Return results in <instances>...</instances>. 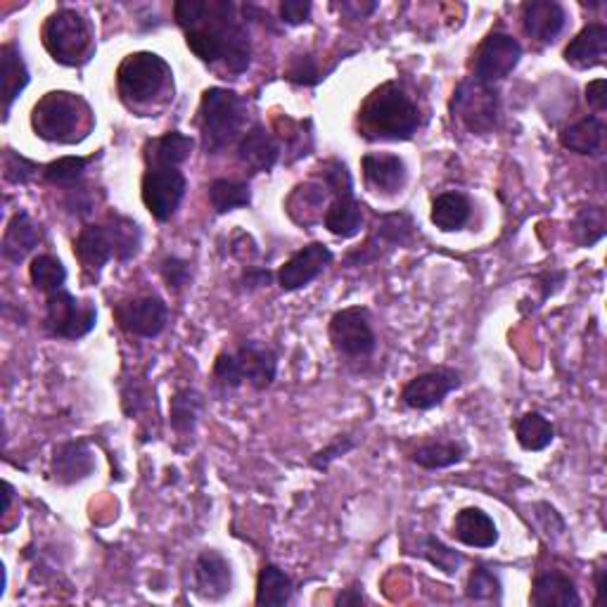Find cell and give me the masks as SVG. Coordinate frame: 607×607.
<instances>
[{
  "mask_svg": "<svg viewBox=\"0 0 607 607\" xmlns=\"http://www.w3.org/2000/svg\"><path fill=\"white\" fill-rule=\"evenodd\" d=\"M465 596L473 603H491V605H501L503 603V584L498 574L487 567V565H477L470 572L468 586H465Z\"/></svg>",
  "mask_w": 607,
  "mask_h": 607,
  "instance_id": "60d3db41",
  "label": "cell"
},
{
  "mask_svg": "<svg viewBox=\"0 0 607 607\" xmlns=\"http://www.w3.org/2000/svg\"><path fill=\"white\" fill-rule=\"evenodd\" d=\"M43 45L62 67H84L96 53V34L79 10L59 8L43 24Z\"/></svg>",
  "mask_w": 607,
  "mask_h": 607,
  "instance_id": "52a82bcc",
  "label": "cell"
},
{
  "mask_svg": "<svg viewBox=\"0 0 607 607\" xmlns=\"http://www.w3.org/2000/svg\"><path fill=\"white\" fill-rule=\"evenodd\" d=\"M567 65L574 69H594L605 65L607 57V26L600 22L586 24L577 36H574L563 53Z\"/></svg>",
  "mask_w": 607,
  "mask_h": 607,
  "instance_id": "d4e9b609",
  "label": "cell"
},
{
  "mask_svg": "<svg viewBox=\"0 0 607 607\" xmlns=\"http://www.w3.org/2000/svg\"><path fill=\"white\" fill-rule=\"evenodd\" d=\"M420 129V110L399 82H384L364 100L359 131L366 140L403 143Z\"/></svg>",
  "mask_w": 607,
  "mask_h": 607,
  "instance_id": "7a4b0ae2",
  "label": "cell"
},
{
  "mask_svg": "<svg viewBox=\"0 0 607 607\" xmlns=\"http://www.w3.org/2000/svg\"><path fill=\"white\" fill-rule=\"evenodd\" d=\"M115 318L119 328L127 330L129 335L154 339L166 328L169 306L158 294H143V297L115 304Z\"/></svg>",
  "mask_w": 607,
  "mask_h": 607,
  "instance_id": "9a60e30c",
  "label": "cell"
},
{
  "mask_svg": "<svg viewBox=\"0 0 607 607\" xmlns=\"http://www.w3.org/2000/svg\"><path fill=\"white\" fill-rule=\"evenodd\" d=\"M328 199H333V193L328 185L316 183V181H306V183L294 185V191L285 199V209L294 224L308 228V226L323 221V205Z\"/></svg>",
  "mask_w": 607,
  "mask_h": 607,
  "instance_id": "484cf974",
  "label": "cell"
},
{
  "mask_svg": "<svg viewBox=\"0 0 607 607\" xmlns=\"http://www.w3.org/2000/svg\"><path fill=\"white\" fill-rule=\"evenodd\" d=\"M460 372L454 368H434L415 376L401 392L403 407L411 411H432L460 387Z\"/></svg>",
  "mask_w": 607,
  "mask_h": 607,
  "instance_id": "2e32d148",
  "label": "cell"
},
{
  "mask_svg": "<svg viewBox=\"0 0 607 607\" xmlns=\"http://www.w3.org/2000/svg\"><path fill=\"white\" fill-rule=\"evenodd\" d=\"M294 582L290 574L273 563H267L259 570L257 577V596L259 607H285L292 603Z\"/></svg>",
  "mask_w": 607,
  "mask_h": 607,
  "instance_id": "d6a6232c",
  "label": "cell"
},
{
  "mask_svg": "<svg viewBox=\"0 0 607 607\" xmlns=\"http://www.w3.org/2000/svg\"><path fill=\"white\" fill-rule=\"evenodd\" d=\"M96 162V158H76V154H69V158H59L51 164L43 166V181L55 185V188L62 191H74L79 188L88 166Z\"/></svg>",
  "mask_w": 607,
  "mask_h": 607,
  "instance_id": "74e56055",
  "label": "cell"
},
{
  "mask_svg": "<svg viewBox=\"0 0 607 607\" xmlns=\"http://www.w3.org/2000/svg\"><path fill=\"white\" fill-rule=\"evenodd\" d=\"M430 219L444 232L460 230L468 226L473 219V202L468 195L460 191H446V193L434 197Z\"/></svg>",
  "mask_w": 607,
  "mask_h": 607,
  "instance_id": "4dcf8cb0",
  "label": "cell"
},
{
  "mask_svg": "<svg viewBox=\"0 0 607 607\" xmlns=\"http://www.w3.org/2000/svg\"><path fill=\"white\" fill-rule=\"evenodd\" d=\"M529 603L536 607H579L582 596L563 572H543L532 584Z\"/></svg>",
  "mask_w": 607,
  "mask_h": 607,
  "instance_id": "f1b7e54d",
  "label": "cell"
},
{
  "mask_svg": "<svg viewBox=\"0 0 607 607\" xmlns=\"http://www.w3.org/2000/svg\"><path fill=\"white\" fill-rule=\"evenodd\" d=\"M328 335L333 349L345 359H368L378 349V335L366 306H347L333 314Z\"/></svg>",
  "mask_w": 607,
  "mask_h": 607,
  "instance_id": "4fadbf2b",
  "label": "cell"
},
{
  "mask_svg": "<svg viewBox=\"0 0 607 607\" xmlns=\"http://www.w3.org/2000/svg\"><path fill=\"white\" fill-rule=\"evenodd\" d=\"M607 214L603 207H582L570 224L572 240L579 247H594L605 238Z\"/></svg>",
  "mask_w": 607,
  "mask_h": 607,
  "instance_id": "ab89813d",
  "label": "cell"
},
{
  "mask_svg": "<svg viewBox=\"0 0 607 607\" xmlns=\"http://www.w3.org/2000/svg\"><path fill=\"white\" fill-rule=\"evenodd\" d=\"M339 10L342 12H349V10H354L356 14H354V20H364L366 18V14H370V12H376L378 10V3H342L339 6Z\"/></svg>",
  "mask_w": 607,
  "mask_h": 607,
  "instance_id": "816d5d0a",
  "label": "cell"
},
{
  "mask_svg": "<svg viewBox=\"0 0 607 607\" xmlns=\"http://www.w3.org/2000/svg\"><path fill=\"white\" fill-rule=\"evenodd\" d=\"M605 121L598 115H588L563 129V133H560V145L574 154H584V158H600L605 152Z\"/></svg>",
  "mask_w": 607,
  "mask_h": 607,
  "instance_id": "83f0119b",
  "label": "cell"
},
{
  "mask_svg": "<svg viewBox=\"0 0 607 607\" xmlns=\"http://www.w3.org/2000/svg\"><path fill=\"white\" fill-rule=\"evenodd\" d=\"M247 127V100L228 88H207L199 100L202 148L207 154H219L232 143H240Z\"/></svg>",
  "mask_w": 607,
  "mask_h": 607,
  "instance_id": "5b68a950",
  "label": "cell"
},
{
  "mask_svg": "<svg viewBox=\"0 0 607 607\" xmlns=\"http://www.w3.org/2000/svg\"><path fill=\"white\" fill-rule=\"evenodd\" d=\"M39 174H43L41 164L22 158L20 152H14L10 148L6 150V154H3V176H6L8 183L26 185L31 178H36Z\"/></svg>",
  "mask_w": 607,
  "mask_h": 607,
  "instance_id": "7bdbcfd3",
  "label": "cell"
},
{
  "mask_svg": "<svg viewBox=\"0 0 607 607\" xmlns=\"http://www.w3.org/2000/svg\"><path fill=\"white\" fill-rule=\"evenodd\" d=\"M98 308L90 300H76L72 292L57 290L45 300V330L55 339H84L96 330Z\"/></svg>",
  "mask_w": 607,
  "mask_h": 607,
  "instance_id": "7c38bea8",
  "label": "cell"
},
{
  "mask_svg": "<svg viewBox=\"0 0 607 607\" xmlns=\"http://www.w3.org/2000/svg\"><path fill=\"white\" fill-rule=\"evenodd\" d=\"M524 51L516 36L506 31H491V34L479 43L473 59V79L487 86L508 79L520 65Z\"/></svg>",
  "mask_w": 607,
  "mask_h": 607,
  "instance_id": "5bb4252c",
  "label": "cell"
},
{
  "mask_svg": "<svg viewBox=\"0 0 607 607\" xmlns=\"http://www.w3.org/2000/svg\"><path fill=\"white\" fill-rule=\"evenodd\" d=\"M335 254L328 245L323 242H308L302 249H297L283 267L278 271V285L283 292H297L306 285L314 283V280L333 267Z\"/></svg>",
  "mask_w": 607,
  "mask_h": 607,
  "instance_id": "e0dca14e",
  "label": "cell"
},
{
  "mask_svg": "<svg viewBox=\"0 0 607 607\" xmlns=\"http://www.w3.org/2000/svg\"><path fill=\"white\" fill-rule=\"evenodd\" d=\"M185 45L209 67L216 62H224L230 74L247 72L249 62H252L249 31L238 20V8L230 0L207 3L205 18L191 29H185Z\"/></svg>",
  "mask_w": 607,
  "mask_h": 607,
  "instance_id": "6da1fadb",
  "label": "cell"
},
{
  "mask_svg": "<svg viewBox=\"0 0 607 607\" xmlns=\"http://www.w3.org/2000/svg\"><path fill=\"white\" fill-rule=\"evenodd\" d=\"M465 456H468V446L463 442H430L418 446L411 454V460L423 470H446L463 463Z\"/></svg>",
  "mask_w": 607,
  "mask_h": 607,
  "instance_id": "e575fe53",
  "label": "cell"
},
{
  "mask_svg": "<svg viewBox=\"0 0 607 607\" xmlns=\"http://www.w3.org/2000/svg\"><path fill=\"white\" fill-rule=\"evenodd\" d=\"M193 594L202 600H221L232 588V567L219 551H202L193 563Z\"/></svg>",
  "mask_w": 607,
  "mask_h": 607,
  "instance_id": "d6986e66",
  "label": "cell"
},
{
  "mask_svg": "<svg viewBox=\"0 0 607 607\" xmlns=\"http://www.w3.org/2000/svg\"><path fill=\"white\" fill-rule=\"evenodd\" d=\"M311 10H314V6L308 0H283L280 3V18L288 26H300L311 20Z\"/></svg>",
  "mask_w": 607,
  "mask_h": 607,
  "instance_id": "7dc6e473",
  "label": "cell"
},
{
  "mask_svg": "<svg viewBox=\"0 0 607 607\" xmlns=\"http://www.w3.org/2000/svg\"><path fill=\"white\" fill-rule=\"evenodd\" d=\"M162 278L169 290L181 292L191 283V261H185L181 257H166L162 261Z\"/></svg>",
  "mask_w": 607,
  "mask_h": 607,
  "instance_id": "bcb514c9",
  "label": "cell"
},
{
  "mask_svg": "<svg viewBox=\"0 0 607 607\" xmlns=\"http://www.w3.org/2000/svg\"><path fill=\"white\" fill-rule=\"evenodd\" d=\"M185 191H188V178H185L181 166L145 164L140 197H143L145 209L160 224L174 219L185 197Z\"/></svg>",
  "mask_w": 607,
  "mask_h": 607,
  "instance_id": "8fae6325",
  "label": "cell"
},
{
  "mask_svg": "<svg viewBox=\"0 0 607 607\" xmlns=\"http://www.w3.org/2000/svg\"><path fill=\"white\" fill-rule=\"evenodd\" d=\"M171 76L169 62L158 53H131L117 69L119 96L129 107L150 105L169 86Z\"/></svg>",
  "mask_w": 607,
  "mask_h": 607,
  "instance_id": "9c48e42d",
  "label": "cell"
},
{
  "mask_svg": "<svg viewBox=\"0 0 607 607\" xmlns=\"http://www.w3.org/2000/svg\"><path fill=\"white\" fill-rule=\"evenodd\" d=\"M0 67H3V119H8L14 100L22 96L31 82V74L18 43H6L0 48Z\"/></svg>",
  "mask_w": 607,
  "mask_h": 607,
  "instance_id": "f546056e",
  "label": "cell"
},
{
  "mask_svg": "<svg viewBox=\"0 0 607 607\" xmlns=\"http://www.w3.org/2000/svg\"><path fill=\"white\" fill-rule=\"evenodd\" d=\"M41 240H43L41 226L31 219L29 212H18L6 228L0 252H3L6 261L22 263L41 245Z\"/></svg>",
  "mask_w": 607,
  "mask_h": 607,
  "instance_id": "4316f807",
  "label": "cell"
},
{
  "mask_svg": "<svg viewBox=\"0 0 607 607\" xmlns=\"http://www.w3.org/2000/svg\"><path fill=\"white\" fill-rule=\"evenodd\" d=\"M209 205L216 214H228L252 205V191L247 181L216 178L209 183Z\"/></svg>",
  "mask_w": 607,
  "mask_h": 607,
  "instance_id": "8d00e7d4",
  "label": "cell"
},
{
  "mask_svg": "<svg viewBox=\"0 0 607 607\" xmlns=\"http://www.w3.org/2000/svg\"><path fill=\"white\" fill-rule=\"evenodd\" d=\"M96 115L79 93L51 90L34 105L31 112V129L45 143L74 145L82 143L93 131Z\"/></svg>",
  "mask_w": 607,
  "mask_h": 607,
  "instance_id": "277c9868",
  "label": "cell"
},
{
  "mask_svg": "<svg viewBox=\"0 0 607 607\" xmlns=\"http://www.w3.org/2000/svg\"><path fill=\"white\" fill-rule=\"evenodd\" d=\"M205 411V397L193 387H181L169 401V425L178 437H191Z\"/></svg>",
  "mask_w": 607,
  "mask_h": 607,
  "instance_id": "1f68e13d",
  "label": "cell"
},
{
  "mask_svg": "<svg viewBox=\"0 0 607 607\" xmlns=\"http://www.w3.org/2000/svg\"><path fill=\"white\" fill-rule=\"evenodd\" d=\"M451 110L470 133L487 136L494 133L501 121V98H498L496 86L479 84L470 76L454 90Z\"/></svg>",
  "mask_w": 607,
  "mask_h": 607,
  "instance_id": "30bf717a",
  "label": "cell"
},
{
  "mask_svg": "<svg viewBox=\"0 0 607 607\" xmlns=\"http://www.w3.org/2000/svg\"><path fill=\"white\" fill-rule=\"evenodd\" d=\"M586 102L594 107V110L600 115L607 110V84L605 79H596L586 86Z\"/></svg>",
  "mask_w": 607,
  "mask_h": 607,
  "instance_id": "c3c4849f",
  "label": "cell"
},
{
  "mask_svg": "<svg viewBox=\"0 0 607 607\" xmlns=\"http://www.w3.org/2000/svg\"><path fill=\"white\" fill-rule=\"evenodd\" d=\"M364 178L368 188L394 195L399 193L409 181V169L399 154H387V152H368L361 160Z\"/></svg>",
  "mask_w": 607,
  "mask_h": 607,
  "instance_id": "603a6c76",
  "label": "cell"
},
{
  "mask_svg": "<svg viewBox=\"0 0 607 607\" xmlns=\"http://www.w3.org/2000/svg\"><path fill=\"white\" fill-rule=\"evenodd\" d=\"M195 140L181 131H169L160 138H150L145 143V164H171L181 166L191 160Z\"/></svg>",
  "mask_w": 607,
  "mask_h": 607,
  "instance_id": "836d02e7",
  "label": "cell"
},
{
  "mask_svg": "<svg viewBox=\"0 0 607 607\" xmlns=\"http://www.w3.org/2000/svg\"><path fill=\"white\" fill-rule=\"evenodd\" d=\"M415 555L425 557L432 567L442 570L444 574H448V577H456L458 570L465 563V557L458 551L448 549L446 543L440 541L437 536H423V539H420V546H418Z\"/></svg>",
  "mask_w": 607,
  "mask_h": 607,
  "instance_id": "b9f144b4",
  "label": "cell"
},
{
  "mask_svg": "<svg viewBox=\"0 0 607 607\" xmlns=\"http://www.w3.org/2000/svg\"><path fill=\"white\" fill-rule=\"evenodd\" d=\"M451 536L468 549H494L498 543V527L481 508H463L451 524Z\"/></svg>",
  "mask_w": 607,
  "mask_h": 607,
  "instance_id": "cb8c5ba5",
  "label": "cell"
},
{
  "mask_svg": "<svg viewBox=\"0 0 607 607\" xmlns=\"http://www.w3.org/2000/svg\"><path fill=\"white\" fill-rule=\"evenodd\" d=\"M596 590H598L596 605H603L605 603V567L596 570Z\"/></svg>",
  "mask_w": 607,
  "mask_h": 607,
  "instance_id": "f5cc1de1",
  "label": "cell"
},
{
  "mask_svg": "<svg viewBox=\"0 0 607 607\" xmlns=\"http://www.w3.org/2000/svg\"><path fill=\"white\" fill-rule=\"evenodd\" d=\"M366 603V596H364V590L361 588H347V590H342V594L337 596V605H361Z\"/></svg>",
  "mask_w": 607,
  "mask_h": 607,
  "instance_id": "f907efd6",
  "label": "cell"
},
{
  "mask_svg": "<svg viewBox=\"0 0 607 607\" xmlns=\"http://www.w3.org/2000/svg\"><path fill=\"white\" fill-rule=\"evenodd\" d=\"M285 79L297 86H316L325 79V74L318 69L316 57L300 55V57H292L290 67L285 69Z\"/></svg>",
  "mask_w": 607,
  "mask_h": 607,
  "instance_id": "f6af8a7d",
  "label": "cell"
},
{
  "mask_svg": "<svg viewBox=\"0 0 607 607\" xmlns=\"http://www.w3.org/2000/svg\"><path fill=\"white\" fill-rule=\"evenodd\" d=\"M321 178L333 193L330 207L323 214V226L328 228L335 238H356L364 228V207L354 195V181L347 164L339 160H328L321 166Z\"/></svg>",
  "mask_w": 607,
  "mask_h": 607,
  "instance_id": "ba28073f",
  "label": "cell"
},
{
  "mask_svg": "<svg viewBox=\"0 0 607 607\" xmlns=\"http://www.w3.org/2000/svg\"><path fill=\"white\" fill-rule=\"evenodd\" d=\"M280 154H283V148L263 123H254L252 129L245 131L238 143V162L249 174H267L278 164Z\"/></svg>",
  "mask_w": 607,
  "mask_h": 607,
  "instance_id": "7402d4cb",
  "label": "cell"
},
{
  "mask_svg": "<svg viewBox=\"0 0 607 607\" xmlns=\"http://www.w3.org/2000/svg\"><path fill=\"white\" fill-rule=\"evenodd\" d=\"M29 278H31V285H34L39 292H43L45 297H48V294H53L57 290H65L67 269H65V263H62L57 257L39 254V257L31 259Z\"/></svg>",
  "mask_w": 607,
  "mask_h": 607,
  "instance_id": "f35d334b",
  "label": "cell"
},
{
  "mask_svg": "<svg viewBox=\"0 0 607 607\" xmlns=\"http://www.w3.org/2000/svg\"><path fill=\"white\" fill-rule=\"evenodd\" d=\"M93 473H96V454H93L86 440H72L55 446L51 475L57 485H79V481L88 479Z\"/></svg>",
  "mask_w": 607,
  "mask_h": 607,
  "instance_id": "ffe728a7",
  "label": "cell"
},
{
  "mask_svg": "<svg viewBox=\"0 0 607 607\" xmlns=\"http://www.w3.org/2000/svg\"><path fill=\"white\" fill-rule=\"evenodd\" d=\"M278 376V351L267 345V342L249 339L236 351H221L214 361V382L219 384L224 392L242 387L245 382L263 392L273 384Z\"/></svg>",
  "mask_w": 607,
  "mask_h": 607,
  "instance_id": "8992f818",
  "label": "cell"
},
{
  "mask_svg": "<svg viewBox=\"0 0 607 607\" xmlns=\"http://www.w3.org/2000/svg\"><path fill=\"white\" fill-rule=\"evenodd\" d=\"M522 26L524 34L536 43H555L567 26V10L555 0H529L522 6Z\"/></svg>",
  "mask_w": 607,
  "mask_h": 607,
  "instance_id": "44dd1931",
  "label": "cell"
},
{
  "mask_svg": "<svg viewBox=\"0 0 607 607\" xmlns=\"http://www.w3.org/2000/svg\"><path fill=\"white\" fill-rule=\"evenodd\" d=\"M273 273L269 269H247L242 275V285L245 290H259L263 285L271 283Z\"/></svg>",
  "mask_w": 607,
  "mask_h": 607,
  "instance_id": "681fc988",
  "label": "cell"
},
{
  "mask_svg": "<svg viewBox=\"0 0 607 607\" xmlns=\"http://www.w3.org/2000/svg\"><path fill=\"white\" fill-rule=\"evenodd\" d=\"M356 446H359V440H356L354 434H337V437L328 446H323L321 451H316L314 456H311V468L318 473H325L337 458L347 456L349 451H354Z\"/></svg>",
  "mask_w": 607,
  "mask_h": 607,
  "instance_id": "ee69618b",
  "label": "cell"
},
{
  "mask_svg": "<svg viewBox=\"0 0 607 607\" xmlns=\"http://www.w3.org/2000/svg\"><path fill=\"white\" fill-rule=\"evenodd\" d=\"M516 440L524 451H532V454H539V451L549 448L555 440V427L551 420L539 413V411H529L516 420Z\"/></svg>",
  "mask_w": 607,
  "mask_h": 607,
  "instance_id": "d590c367",
  "label": "cell"
},
{
  "mask_svg": "<svg viewBox=\"0 0 607 607\" xmlns=\"http://www.w3.org/2000/svg\"><path fill=\"white\" fill-rule=\"evenodd\" d=\"M143 232L129 216L110 214L102 224H88L74 240V254L86 273L100 275L107 261H131L140 252Z\"/></svg>",
  "mask_w": 607,
  "mask_h": 607,
  "instance_id": "3957f363",
  "label": "cell"
},
{
  "mask_svg": "<svg viewBox=\"0 0 607 607\" xmlns=\"http://www.w3.org/2000/svg\"><path fill=\"white\" fill-rule=\"evenodd\" d=\"M413 232H415V224L411 219V214H403V212L384 214L378 219L376 228H372L370 238L361 247V252H356V254L349 257V263L361 267V263L378 261L387 252V249L411 245Z\"/></svg>",
  "mask_w": 607,
  "mask_h": 607,
  "instance_id": "ac0fdd59",
  "label": "cell"
}]
</instances>
